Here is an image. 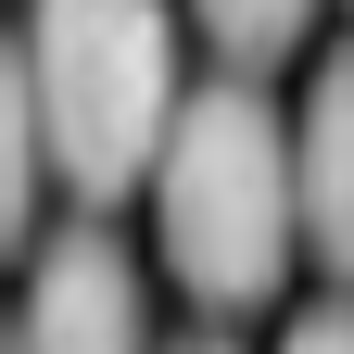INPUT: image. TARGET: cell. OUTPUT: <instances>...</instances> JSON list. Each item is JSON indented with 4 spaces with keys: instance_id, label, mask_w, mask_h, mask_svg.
Returning a JSON list of instances; mask_svg holds the SVG:
<instances>
[{
    "instance_id": "cell-2",
    "label": "cell",
    "mask_w": 354,
    "mask_h": 354,
    "mask_svg": "<svg viewBox=\"0 0 354 354\" xmlns=\"http://www.w3.org/2000/svg\"><path fill=\"white\" fill-rule=\"evenodd\" d=\"M13 76H26L38 127H51V177L88 215L127 203V190H152L177 114H190V88H177V13L165 0H26Z\"/></svg>"
},
{
    "instance_id": "cell-6",
    "label": "cell",
    "mask_w": 354,
    "mask_h": 354,
    "mask_svg": "<svg viewBox=\"0 0 354 354\" xmlns=\"http://www.w3.org/2000/svg\"><path fill=\"white\" fill-rule=\"evenodd\" d=\"M279 354H354V304H317V317H291Z\"/></svg>"
},
{
    "instance_id": "cell-5",
    "label": "cell",
    "mask_w": 354,
    "mask_h": 354,
    "mask_svg": "<svg viewBox=\"0 0 354 354\" xmlns=\"http://www.w3.org/2000/svg\"><path fill=\"white\" fill-rule=\"evenodd\" d=\"M190 13H203V38H215V51L253 76V64H279L291 38L317 26V0H190Z\"/></svg>"
},
{
    "instance_id": "cell-4",
    "label": "cell",
    "mask_w": 354,
    "mask_h": 354,
    "mask_svg": "<svg viewBox=\"0 0 354 354\" xmlns=\"http://www.w3.org/2000/svg\"><path fill=\"white\" fill-rule=\"evenodd\" d=\"M291 165H304V241H317V266L354 291V51L317 64L304 127H291Z\"/></svg>"
},
{
    "instance_id": "cell-7",
    "label": "cell",
    "mask_w": 354,
    "mask_h": 354,
    "mask_svg": "<svg viewBox=\"0 0 354 354\" xmlns=\"http://www.w3.org/2000/svg\"><path fill=\"white\" fill-rule=\"evenodd\" d=\"M190 354H228V342H190Z\"/></svg>"
},
{
    "instance_id": "cell-3",
    "label": "cell",
    "mask_w": 354,
    "mask_h": 354,
    "mask_svg": "<svg viewBox=\"0 0 354 354\" xmlns=\"http://www.w3.org/2000/svg\"><path fill=\"white\" fill-rule=\"evenodd\" d=\"M13 354H152V317H140V266H127V241L102 228V215H88V228H64V241H38Z\"/></svg>"
},
{
    "instance_id": "cell-1",
    "label": "cell",
    "mask_w": 354,
    "mask_h": 354,
    "mask_svg": "<svg viewBox=\"0 0 354 354\" xmlns=\"http://www.w3.org/2000/svg\"><path fill=\"white\" fill-rule=\"evenodd\" d=\"M152 228L177 291L215 304V317H253L266 291L291 279V241H304V165H291V127L253 76H215L190 88L177 140L152 165Z\"/></svg>"
}]
</instances>
